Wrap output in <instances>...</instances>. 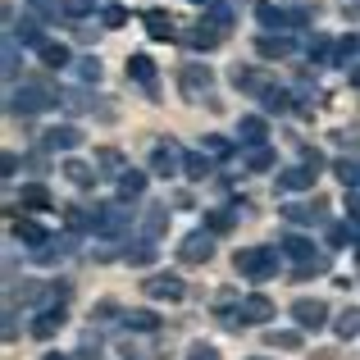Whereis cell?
Instances as JSON below:
<instances>
[{"label": "cell", "instance_id": "d6986e66", "mask_svg": "<svg viewBox=\"0 0 360 360\" xmlns=\"http://www.w3.org/2000/svg\"><path fill=\"white\" fill-rule=\"evenodd\" d=\"M119 192H123V196H141V192H146V174H137V169H123Z\"/></svg>", "mask_w": 360, "mask_h": 360}, {"label": "cell", "instance_id": "e0dca14e", "mask_svg": "<svg viewBox=\"0 0 360 360\" xmlns=\"http://www.w3.org/2000/svg\"><path fill=\"white\" fill-rule=\"evenodd\" d=\"M283 214H288V219L292 224H319V219H324V205H288V210H283Z\"/></svg>", "mask_w": 360, "mask_h": 360}, {"label": "cell", "instance_id": "f6af8a7d", "mask_svg": "<svg viewBox=\"0 0 360 360\" xmlns=\"http://www.w3.org/2000/svg\"><path fill=\"white\" fill-rule=\"evenodd\" d=\"M205 146H210L214 155H229V141H224V137H210V141H205Z\"/></svg>", "mask_w": 360, "mask_h": 360}, {"label": "cell", "instance_id": "8fae6325", "mask_svg": "<svg viewBox=\"0 0 360 360\" xmlns=\"http://www.w3.org/2000/svg\"><path fill=\"white\" fill-rule=\"evenodd\" d=\"M141 23H146V32L155 37V41H169V37H174V18H169L165 9H146V14H141Z\"/></svg>", "mask_w": 360, "mask_h": 360}, {"label": "cell", "instance_id": "ba28073f", "mask_svg": "<svg viewBox=\"0 0 360 360\" xmlns=\"http://www.w3.org/2000/svg\"><path fill=\"white\" fill-rule=\"evenodd\" d=\"M292 315H297L301 328H324L328 306H324V301H297V306H292Z\"/></svg>", "mask_w": 360, "mask_h": 360}, {"label": "cell", "instance_id": "9c48e42d", "mask_svg": "<svg viewBox=\"0 0 360 360\" xmlns=\"http://www.w3.org/2000/svg\"><path fill=\"white\" fill-rule=\"evenodd\" d=\"M146 292L160 297V301H178V297H183V278H174V274H155V278L146 283Z\"/></svg>", "mask_w": 360, "mask_h": 360}, {"label": "cell", "instance_id": "4fadbf2b", "mask_svg": "<svg viewBox=\"0 0 360 360\" xmlns=\"http://www.w3.org/2000/svg\"><path fill=\"white\" fill-rule=\"evenodd\" d=\"M238 315L246 319V324H264V319H269V315H274V301H269V297H246V301H242V310H238Z\"/></svg>", "mask_w": 360, "mask_h": 360}, {"label": "cell", "instance_id": "5bb4252c", "mask_svg": "<svg viewBox=\"0 0 360 360\" xmlns=\"http://www.w3.org/2000/svg\"><path fill=\"white\" fill-rule=\"evenodd\" d=\"M91 224H96L101 233H115V229H123V224H128V210H123V205H105V210H101Z\"/></svg>", "mask_w": 360, "mask_h": 360}, {"label": "cell", "instance_id": "603a6c76", "mask_svg": "<svg viewBox=\"0 0 360 360\" xmlns=\"http://www.w3.org/2000/svg\"><path fill=\"white\" fill-rule=\"evenodd\" d=\"M60 324H64V310H46V315L37 319V328H32V333H37V338H51Z\"/></svg>", "mask_w": 360, "mask_h": 360}, {"label": "cell", "instance_id": "d590c367", "mask_svg": "<svg viewBox=\"0 0 360 360\" xmlns=\"http://www.w3.org/2000/svg\"><path fill=\"white\" fill-rule=\"evenodd\" d=\"M246 165H251V169H269V165H274V150L255 146V150H251V160H246Z\"/></svg>", "mask_w": 360, "mask_h": 360}, {"label": "cell", "instance_id": "7bdbcfd3", "mask_svg": "<svg viewBox=\"0 0 360 360\" xmlns=\"http://www.w3.org/2000/svg\"><path fill=\"white\" fill-rule=\"evenodd\" d=\"M187 360H219V352H214V347H205V342H196V347H192V356H187Z\"/></svg>", "mask_w": 360, "mask_h": 360}, {"label": "cell", "instance_id": "60d3db41", "mask_svg": "<svg viewBox=\"0 0 360 360\" xmlns=\"http://www.w3.org/2000/svg\"><path fill=\"white\" fill-rule=\"evenodd\" d=\"M64 105L78 115V110H87V105H91V101H87V91H69V96H64Z\"/></svg>", "mask_w": 360, "mask_h": 360}, {"label": "cell", "instance_id": "ab89813d", "mask_svg": "<svg viewBox=\"0 0 360 360\" xmlns=\"http://www.w3.org/2000/svg\"><path fill=\"white\" fill-rule=\"evenodd\" d=\"M14 73H18V46L9 41L5 46V78H14Z\"/></svg>", "mask_w": 360, "mask_h": 360}, {"label": "cell", "instance_id": "2e32d148", "mask_svg": "<svg viewBox=\"0 0 360 360\" xmlns=\"http://www.w3.org/2000/svg\"><path fill=\"white\" fill-rule=\"evenodd\" d=\"M14 41H23V46H37V51H41V46H46V37H41V23H37V18H23V23L14 27Z\"/></svg>", "mask_w": 360, "mask_h": 360}, {"label": "cell", "instance_id": "e575fe53", "mask_svg": "<svg viewBox=\"0 0 360 360\" xmlns=\"http://www.w3.org/2000/svg\"><path fill=\"white\" fill-rule=\"evenodd\" d=\"M210 18H214V27H229L233 23V9L224 5V0H214V5H210Z\"/></svg>", "mask_w": 360, "mask_h": 360}, {"label": "cell", "instance_id": "74e56055", "mask_svg": "<svg viewBox=\"0 0 360 360\" xmlns=\"http://www.w3.org/2000/svg\"><path fill=\"white\" fill-rule=\"evenodd\" d=\"M328 51H333V41H328V37H310V60H324Z\"/></svg>", "mask_w": 360, "mask_h": 360}, {"label": "cell", "instance_id": "484cf974", "mask_svg": "<svg viewBox=\"0 0 360 360\" xmlns=\"http://www.w3.org/2000/svg\"><path fill=\"white\" fill-rule=\"evenodd\" d=\"M288 91H283V87H269V91H264V110H269V115H283V110H288Z\"/></svg>", "mask_w": 360, "mask_h": 360}, {"label": "cell", "instance_id": "44dd1931", "mask_svg": "<svg viewBox=\"0 0 360 360\" xmlns=\"http://www.w3.org/2000/svg\"><path fill=\"white\" fill-rule=\"evenodd\" d=\"M255 18H260L264 27H288V23H292V18L283 14L278 5H255Z\"/></svg>", "mask_w": 360, "mask_h": 360}, {"label": "cell", "instance_id": "3957f363", "mask_svg": "<svg viewBox=\"0 0 360 360\" xmlns=\"http://www.w3.org/2000/svg\"><path fill=\"white\" fill-rule=\"evenodd\" d=\"M238 269L251 274V278H269V274L278 269V246H251V251H242Z\"/></svg>", "mask_w": 360, "mask_h": 360}, {"label": "cell", "instance_id": "d6a6232c", "mask_svg": "<svg viewBox=\"0 0 360 360\" xmlns=\"http://www.w3.org/2000/svg\"><path fill=\"white\" fill-rule=\"evenodd\" d=\"M64 174H69L78 187H87V183H91V169H87V165H78V160H69V165H64Z\"/></svg>", "mask_w": 360, "mask_h": 360}, {"label": "cell", "instance_id": "ee69618b", "mask_svg": "<svg viewBox=\"0 0 360 360\" xmlns=\"http://www.w3.org/2000/svg\"><path fill=\"white\" fill-rule=\"evenodd\" d=\"M96 160H101V165H105V169H119V165H123V160H119V150H101Z\"/></svg>", "mask_w": 360, "mask_h": 360}, {"label": "cell", "instance_id": "b9f144b4", "mask_svg": "<svg viewBox=\"0 0 360 360\" xmlns=\"http://www.w3.org/2000/svg\"><path fill=\"white\" fill-rule=\"evenodd\" d=\"M301 333H269V347H297Z\"/></svg>", "mask_w": 360, "mask_h": 360}, {"label": "cell", "instance_id": "7a4b0ae2", "mask_svg": "<svg viewBox=\"0 0 360 360\" xmlns=\"http://www.w3.org/2000/svg\"><path fill=\"white\" fill-rule=\"evenodd\" d=\"M324 165L319 150H306V165H292L278 174V192H301V187H315V169Z\"/></svg>", "mask_w": 360, "mask_h": 360}, {"label": "cell", "instance_id": "9a60e30c", "mask_svg": "<svg viewBox=\"0 0 360 360\" xmlns=\"http://www.w3.org/2000/svg\"><path fill=\"white\" fill-rule=\"evenodd\" d=\"M255 51H260L264 60H283V55H292V41H288V37H260Z\"/></svg>", "mask_w": 360, "mask_h": 360}, {"label": "cell", "instance_id": "bcb514c9", "mask_svg": "<svg viewBox=\"0 0 360 360\" xmlns=\"http://www.w3.org/2000/svg\"><path fill=\"white\" fill-rule=\"evenodd\" d=\"M64 9H69V14H87V9H91V0H69Z\"/></svg>", "mask_w": 360, "mask_h": 360}, {"label": "cell", "instance_id": "f35d334b", "mask_svg": "<svg viewBox=\"0 0 360 360\" xmlns=\"http://www.w3.org/2000/svg\"><path fill=\"white\" fill-rule=\"evenodd\" d=\"M128 324H132V328H155V315H150V310H132Z\"/></svg>", "mask_w": 360, "mask_h": 360}, {"label": "cell", "instance_id": "c3c4849f", "mask_svg": "<svg viewBox=\"0 0 360 360\" xmlns=\"http://www.w3.org/2000/svg\"><path fill=\"white\" fill-rule=\"evenodd\" d=\"M352 82H356V87H360V69H356V73H352Z\"/></svg>", "mask_w": 360, "mask_h": 360}, {"label": "cell", "instance_id": "ffe728a7", "mask_svg": "<svg viewBox=\"0 0 360 360\" xmlns=\"http://www.w3.org/2000/svg\"><path fill=\"white\" fill-rule=\"evenodd\" d=\"M238 137H242V141H251V146H260V141H264V119L246 115V119H242V128H238Z\"/></svg>", "mask_w": 360, "mask_h": 360}, {"label": "cell", "instance_id": "836d02e7", "mask_svg": "<svg viewBox=\"0 0 360 360\" xmlns=\"http://www.w3.org/2000/svg\"><path fill=\"white\" fill-rule=\"evenodd\" d=\"M101 23H105V27H123V23H128V9H123V5H110L105 14H101Z\"/></svg>", "mask_w": 360, "mask_h": 360}, {"label": "cell", "instance_id": "7c38bea8", "mask_svg": "<svg viewBox=\"0 0 360 360\" xmlns=\"http://www.w3.org/2000/svg\"><path fill=\"white\" fill-rule=\"evenodd\" d=\"M219 37H224V27L196 23V32H187V46H192V51H214V46H219Z\"/></svg>", "mask_w": 360, "mask_h": 360}, {"label": "cell", "instance_id": "5b68a950", "mask_svg": "<svg viewBox=\"0 0 360 360\" xmlns=\"http://www.w3.org/2000/svg\"><path fill=\"white\" fill-rule=\"evenodd\" d=\"M183 160H187V155L174 146V141H160V146L150 150V169H155V174H165V178L178 174V169H183Z\"/></svg>", "mask_w": 360, "mask_h": 360}, {"label": "cell", "instance_id": "52a82bcc", "mask_svg": "<svg viewBox=\"0 0 360 360\" xmlns=\"http://www.w3.org/2000/svg\"><path fill=\"white\" fill-rule=\"evenodd\" d=\"M78 141H82V132L73 128V123H60V128H51V132L41 137V146H46V150H73Z\"/></svg>", "mask_w": 360, "mask_h": 360}, {"label": "cell", "instance_id": "cb8c5ba5", "mask_svg": "<svg viewBox=\"0 0 360 360\" xmlns=\"http://www.w3.org/2000/svg\"><path fill=\"white\" fill-rule=\"evenodd\" d=\"M183 174H187V178H205V174H210V160H205L201 150H192V155L183 160Z\"/></svg>", "mask_w": 360, "mask_h": 360}, {"label": "cell", "instance_id": "8992f818", "mask_svg": "<svg viewBox=\"0 0 360 360\" xmlns=\"http://www.w3.org/2000/svg\"><path fill=\"white\" fill-rule=\"evenodd\" d=\"M178 255H183V264H201V260H210V255H214L210 233H192V238L178 246Z\"/></svg>", "mask_w": 360, "mask_h": 360}, {"label": "cell", "instance_id": "f546056e", "mask_svg": "<svg viewBox=\"0 0 360 360\" xmlns=\"http://www.w3.org/2000/svg\"><path fill=\"white\" fill-rule=\"evenodd\" d=\"M333 169H338V178H342L347 187H356V183H360V165H356V160H338Z\"/></svg>", "mask_w": 360, "mask_h": 360}, {"label": "cell", "instance_id": "4dcf8cb0", "mask_svg": "<svg viewBox=\"0 0 360 360\" xmlns=\"http://www.w3.org/2000/svg\"><path fill=\"white\" fill-rule=\"evenodd\" d=\"M23 205H37V210H46V205H51V192H46V187H23Z\"/></svg>", "mask_w": 360, "mask_h": 360}, {"label": "cell", "instance_id": "d4e9b609", "mask_svg": "<svg viewBox=\"0 0 360 360\" xmlns=\"http://www.w3.org/2000/svg\"><path fill=\"white\" fill-rule=\"evenodd\" d=\"M238 214H242V210H214L205 224H210V233H229L233 224H238Z\"/></svg>", "mask_w": 360, "mask_h": 360}, {"label": "cell", "instance_id": "681fc988", "mask_svg": "<svg viewBox=\"0 0 360 360\" xmlns=\"http://www.w3.org/2000/svg\"><path fill=\"white\" fill-rule=\"evenodd\" d=\"M192 5H214V0H192Z\"/></svg>", "mask_w": 360, "mask_h": 360}, {"label": "cell", "instance_id": "7dc6e473", "mask_svg": "<svg viewBox=\"0 0 360 360\" xmlns=\"http://www.w3.org/2000/svg\"><path fill=\"white\" fill-rule=\"evenodd\" d=\"M32 9H41V14H60V5H55V0H32Z\"/></svg>", "mask_w": 360, "mask_h": 360}, {"label": "cell", "instance_id": "f907efd6", "mask_svg": "<svg viewBox=\"0 0 360 360\" xmlns=\"http://www.w3.org/2000/svg\"><path fill=\"white\" fill-rule=\"evenodd\" d=\"M46 360H64V356H46Z\"/></svg>", "mask_w": 360, "mask_h": 360}, {"label": "cell", "instance_id": "7402d4cb", "mask_svg": "<svg viewBox=\"0 0 360 360\" xmlns=\"http://www.w3.org/2000/svg\"><path fill=\"white\" fill-rule=\"evenodd\" d=\"M14 238L18 242H51V238H46V229H41V224H32V219H18L14 224Z\"/></svg>", "mask_w": 360, "mask_h": 360}, {"label": "cell", "instance_id": "83f0119b", "mask_svg": "<svg viewBox=\"0 0 360 360\" xmlns=\"http://www.w3.org/2000/svg\"><path fill=\"white\" fill-rule=\"evenodd\" d=\"M356 51H360V41H356V37L338 41V46H333V64H347V60H356Z\"/></svg>", "mask_w": 360, "mask_h": 360}, {"label": "cell", "instance_id": "f1b7e54d", "mask_svg": "<svg viewBox=\"0 0 360 360\" xmlns=\"http://www.w3.org/2000/svg\"><path fill=\"white\" fill-rule=\"evenodd\" d=\"M78 78H82V82H101V60H96V55L78 60Z\"/></svg>", "mask_w": 360, "mask_h": 360}, {"label": "cell", "instance_id": "8d00e7d4", "mask_svg": "<svg viewBox=\"0 0 360 360\" xmlns=\"http://www.w3.org/2000/svg\"><path fill=\"white\" fill-rule=\"evenodd\" d=\"M128 260H132V264H150V260H155V246H150V242H141L137 251H128Z\"/></svg>", "mask_w": 360, "mask_h": 360}, {"label": "cell", "instance_id": "ac0fdd59", "mask_svg": "<svg viewBox=\"0 0 360 360\" xmlns=\"http://www.w3.org/2000/svg\"><path fill=\"white\" fill-rule=\"evenodd\" d=\"M37 55H41V60L51 64V69H64V64H69V46H64V41H46Z\"/></svg>", "mask_w": 360, "mask_h": 360}, {"label": "cell", "instance_id": "6da1fadb", "mask_svg": "<svg viewBox=\"0 0 360 360\" xmlns=\"http://www.w3.org/2000/svg\"><path fill=\"white\" fill-rule=\"evenodd\" d=\"M55 91H46V87H37V82H23L18 91H9V110L14 115H41V110H51L55 105Z\"/></svg>", "mask_w": 360, "mask_h": 360}, {"label": "cell", "instance_id": "277c9868", "mask_svg": "<svg viewBox=\"0 0 360 360\" xmlns=\"http://www.w3.org/2000/svg\"><path fill=\"white\" fill-rule=\"evenodd\" d=\"M210 87H214V73L205 69V64H187L183 69V96L187 101H201Z\"/></svg>", "mask_w": 360, "mask_h": 360}, {"label": "cell", "instance_id": "4316f807", "mask_svg": "<svg viewBox=\"0 0 360 360\" xmlns=\"http://www.w3.org/2000/svg\"><path fill=\"white\" fill-rule=\"evenodd\" d=\"M338 333H342V338H356V333H360V310H356V306L342 310V319H338Z\"/></svg>", "mask_w": 360, "mask_h": 360}, {"label": "cell", "instance_id": "1f68e13d", "mask_svg": "<svg viewBox=\"0 0 360 360\" xmlns=\"http://www.w3.org/2000/svg\"><path fill=\"white\" fill-rule=\"evenodd\" d=\"M165 224H169V210H165V205H150V214H146V233H165Z\"/></svg>", "mask_w": 360, "mask_h": 360}, {"label": "cell", "instance_id": "30bf717a", "mask_svg": "<svg viewBox=\"0 0 360 360\" xmlns=\"http://www.w3.org/2000/svg\"><path fill=\"white\" fill-rule=\"evenodd\" d=\"M128 78H137L141 87L155 96V64H150V55H132L128 60Z\"/></svg>", "mask_w": 360, "mask_h": 360}]
</instances>
